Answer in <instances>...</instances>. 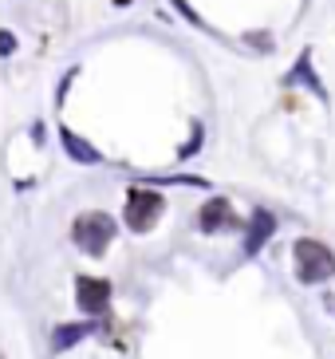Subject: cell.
Listing matches in <instances>:
<instances>
[{"label":"cell","instance_id":"2","mask_svg":"<svg viewBox=\"0 0 335 359\" xmlns=\"http://www.w3.org/2000/svg\"><path fill=\"white\" fill-rule=\"evenodd\" d=\"M115 229H118V225H115L111 213L91 210V213H79V217H75L71 237H75V245H79L87 257H103L107 245H111V237H115Z\"/></svg>","mask_w":335,"mask_h":359},{"label":"cell","instance_id":"11","mask_svg":"<svg viewBox=\"0 0 335 359\" xmlns=\"http://www.w3.org/2000/svg\"><path fill=\"white\" fill-rule=\"evenodd\" d=\"M115 4H123V8H126V4H130V0H115Z\"/></svg>","mask_w":335,"mask_h":359},{"label":"cell","instance_id":"4","mask_svg":"<svg viewBox=\"0 0 335 359\" xmlns=\"http://www.w3.org/2000/svg\"><path fill=\"white\" fill-rule=\"evenodd\" d=\"M75 300L83 308L87 316H103L107 304H111V280L103 276H79L75 280Z\"/></svg>","mask_w":335,"mask_h":359},{"label":"cell","instance_id":"8","mask_svg":"<svg viewBox=\"0 0 335 359\" xmlns=\"http://www.w3.org/2000/svg\"><path fill=\"white\" fill-rule=\"evenodd\" d=\"M83 336H91V324H63V327H55L52 348L55 351H67V348H75Z\"/></svg>","mask_w":335,"mask_h":359},{"label":"cell","instance_id":"12","mask_svg":"<svg viewBox=\"0 0 335 359\" xmlns=\"http://www.w3.org/2000/svg\"><path fill=\"white\" fill-rule=\"evenodd\" d=\"M331 308H335V300H331Z\"/></svg>","mask_w":335,"mask_h":359},{"label":"cell","instance_id":"3","mask_svg":"<svg viewBox=\"0 0 335 359\" xmlns=\"http://www.w3.org/2000/svg\"><path fill=\"white\" fill-rule=\"evenodd\" d=\"M162 210H166V198L158 190H146V186L126 190V225L135 233H146L150 225L162 217Z\"/></svg>","mask_w":335,"mask_h":359},{"label":"cell","instance_id":"5","mask_svg":"<svg viewBox=\"0 0 335 359\" xmlns=\"http://www.w3.org/2000/svg\"><path fill=\"white\" fill-rule=\"evenodd\" d=\"M198 225L201 233H217V229H241V217L233 213L229 198H210L198 210Z\"/></svg>","mask_w":335,"mask_h":359},{"label":"cell","instance_id":"9","mask_svg":"<svg viewBox=\"0 0 335 359\" xmlns=\"http://www.w3.org/2000/svg\"><path fill=\"white\" fill-rule=\"evenodd\" d=\"M296 79H304V83H308V87H312L315 95L324 99V87H320V79H315V75H312V72H308V52H304V55H300V64H296V72H292V75H288V79H284V83H296Z\"/></svg>","mask_w":335,"mask_h":359},{"label":"cell","instance_id":"10","mask_svg":"<svg viewBox=\"0 0 335 359\" xmlns=\"http://www.w3.org/2000/svg\"><path fill=\"white\" fill-rule=\"evenodd\" d=\"M16 52V36L12 32H0V55H12Z\"/></svg>","mask_w":335,"mask_h":359},{"label":"cell","instance_id":"1","mask_svg":"<svg viewBox=\"0 0 335 359\" xmlns=\"http://www.w3.org/2000/svg\"><path fill=\"white\" fill-rule=\"evenodd\" d=\"M292 257H296V276H300V285H324V280L335 276V253L324 241H315V237H300V241L292 245Z\"/></svg>","mask_w":335,"mask_h":359},{"label":"cell","instance_id":"6","mask_svg":"<svg viewBox=\"0 0 335 359\" xmlns=\"http://www.w3.org/2000/svg\"><path fill=\"white\" fill-rule=\"evenodd\" d=\"M276 233V217L268 210H257L252 213V222H249V237H245V253H261V245L268 241V237H273Z\"/></svg>","mask_w":335,"mask_h":359},{"label":"cell","instance_id":"7","mask_svg":"<svg viewBox=\"0 0 335 359\" xmlns=\"http://www.w3.org/2000/svg\"><path fill=\"white\" fill-rule=\"evenodd\" d=\"M60 142H63V150L71 154V162H79V166H99V162H103V154H99L91 142H83V138L75 135V130H67V127L60 130Z\"/></svg>","mask_w":335,"mask_h":359}]
</instances>
